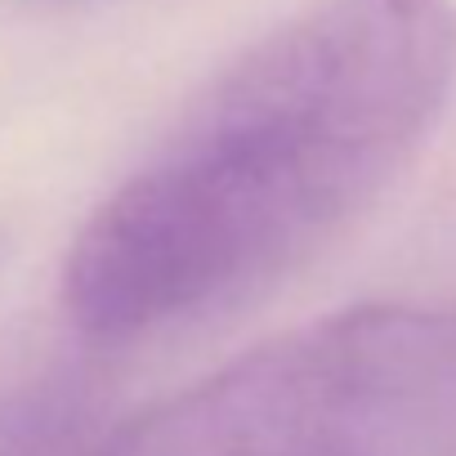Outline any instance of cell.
<instances>
[{
    "label": "cell",
    "instance_id": "277c9868",
    "mask_svg": "<svg viewBox=\"0 0 456 456\" xmlns=\"http://www.w3.org/2000/svg\"><path fill=\"white\" fill-rule=\"evenodd\" d=\"M23 5H63V0H23Z\"/></svg>",
    "mask_w": 456,
    "mask_h": 456
},
{
    "label": "cell",
    "instance_id": "3957f363",
    "mask_svg": "<svg viewBox=\"0 0 456 456\" xmlns=\"http://www.w3.org/2000/svg\"><path fill=\"white\" fill-rule=\"evenodd\" d=\"M121 425L94 367L59 362L0 403V456H108Z\"/></svg>",
    "mask_w": 456,
    "mask_h": 456
},
{
    "label": "cell",
    "instance_id": "6da1fadb",
    "mask_svg": "<svg viewBox=\"0 0 456 456\" xmlns=\"http://www.w3.org/2000/svg\"><path fill=\"white\" fill-rule=\"evenodd\" d=\"M456 86L447 0H318L242 50L86 219L63 309L94 345L238 309L416 161Z\"/></svg>",
    "mask_w": 456,
    "mask_h": 456
},
{
    "label": "cell",
    "instance_id": "7a4b0ae2",
    "mask_svg": "<svg viewBox=\"0 0 456 456\" xmlns=\"http://www.w3.org/2000/svg\"><path fill=\"white\" fill-rule=\"evenodd\" d=\"M456 403L452 309H354L278 336L148 416L108 456H358Z\"/></svg>",
    "mask_w": 456,
    "mask_h": 456
}]
</instances>
